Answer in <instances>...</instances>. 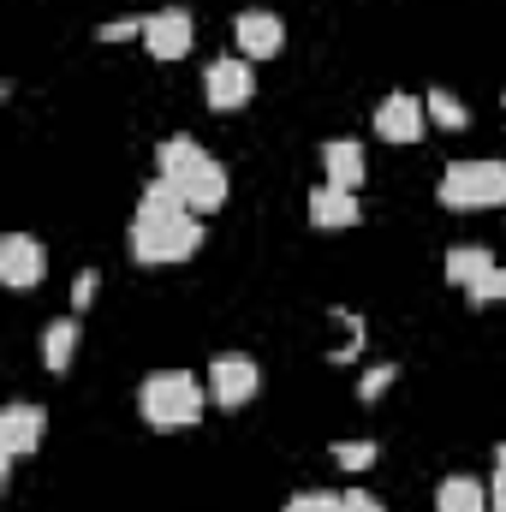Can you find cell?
I'll return each instance as SVG.
<instances>
[{
  "mask_svg": "<svg viewBox=\"0 0 506 512\" xmlns=\"http://www.w3.org/2000/svg\"><path fill=\"white\" fill-rule=\"evenodd\" d=\"M489 512H506V441L495 447V483H489Z\"/></svg>",
  "mask_w": 506,
  "mask_h": 512,
  "instance_id": "ffe728a7",
  "label": "cell"
},
{
  "mask_svg": "<svg viewBox=\"0 0 506 512\" xmlns=\"http://www.w3.org/2000/svg\"><path fill=\"white\" fill-rule=\"evenodd\" d=\"M423 108H429V120H435V126H447V131L465 126V108H459V96H447V90H429V102H423Z\"/></svg>",
  "mask_w": 506,
  "mask_h": 512,
  "instance_id": "e0dca14e",
  "label": "cell"
},
{
  "mask_svg": "<svg viewBox=\"0 0 506 512\" xmlns=\"http://www.w3.org/2000/svg\"><path fill=\"white\" fill-rule=\"evenodd\" d=\"M310 221H316V227H358L364 209H358L352 191H340V185H316V191H310Z\"/></svg>",
  "mask_w": 506,
  "mask_h": 512,
  "instance_id": "7c38bea8",
  "label": "cell"
},
{
  "mask_svg": "<svg viewBox=\"0 0 506 512\" xmlns=\"http://www.w3.org/2000/svg\"><path fill=\"white\" fill-rule=\"evenodd\" d=\"M203 251V221L191 209L173 215H137L131 221V256L137 262H185Z\"/></svg>",
  "mask_w": 506,
  "mask_h": 512,
  "instance_id": "3957f363",
  "label": "cell"
},
{
  "mask_svg": "<svg viewBox=\"0 0 506 512\" xmlns=\"http://www.w3.org/2000/svg\"><path fill=\"white\" fill-rule=\"evenodd\" d=\"M435 512H489V489L477 477H447L435 495Z\"/></svg>",
  "mask_w": 506,
  "mask_h": 512,
  "instance_id": "5bb4252c",
  "label": "cell"
},
{
  "mask_svg": "<svg viewBox=\"0 0 506 512\" xmlns=\"http://www.w3.org/2000/svg\"><path fill=\"white\" fill-rule=\"evenodd\" d=\"M465 298H471V304H501V298H506V268H501V262H495L477 286H465Z\"/></svg>",
  "mask_w": 506,
  "mask_h": 512,
  "instance_id": "ac0fdd59",
  "label": "cell"
},
{
  "mask_svg": "<svg viewBox=\"0 0 506 512\" xmlns=\"http://www.w3.org/2000/svg\"><path fill=\"white\" fill-rule=\"evenodd\" d=\"M161 179L185 197V209H221V197H227V173H221V161L203 149V143H191V137H167L161 143Z\"/></svg>",
  "mask_w": 506,
  "mask_h": 512,
  "instance_id": "6da1fadb",
  "label": "cell"
},
{
  "mask_svg": "<svg viewBox=\"0 0 506 512\" xmlns=\"http://www.w3.org/2000/svg\"><path fill=\"white\" fill-rule=\"evenodd\" d=\"M149 30V18H114V24H102V42H126V36H143Z\"/></svg>",
  "mask_w": 506,
  "mask_h": 512,
  "instance_id": "44dd1931",
  "label": "cell"
},
{
  "mask_svg": "<svg viewBox=\"0 0 506 512\" xmlns=\"http://www.w3.org/2000/svg\"><path fill=\"white\" fill-rule=\"evenodd\" d=\"M191 42H197V18H191L185 6H161V12H149L143 48H149L155 60H179V54H191Z\"/></svg>",
  "mask_w": 506,
  "mask_h": 512,
  "instance_id": "5b68a950",
  "label": "cell"
},
{
  "mask_svg": "<svg viewBox=\"0 0 506 512\" xmlns=\"http://www.w3.org/2000/svg\"><path fill=\"white\" fill-rule=\"evenodd\" d=\"M256 387H262V370H256L251 358H215V364H209V399L227 405V411L251 405Z\"/></svg>",
  "mask_w": 506,
  "mask_h": 512,
  "instance_id": "8992f818",
  "label": "cell"
},
{
  "mask_svg": "<svg viewBox=\"0 0 506 512\" xmlns=\"http://www.w3.org/2000/svg\"><path fill=\"white\" fill-rule=\"evenodd\" d=\"M441 203L447 209H506V161H453L441 173Z\"/></svg>",
  "mask_w": 506,
  "mask_h": 512,
  "instance_id": "277c9868",
  "label": "cell"
},
{
  "mask_svg": "<svg viewBox=\"0 0 506 512\" xmlns=\"http://www.w3.org/2000/svg\"><path fill=\"white\" fill-rule=\"evenodd\" d=\"M387 382H393V370H387V364H381V370H370V376H364V399H376Z\"/></svg>",
  "mask_w": 506,
  "mask_h": 512,
  "instance_id": "d4e9b609",
  "label": "cell"
},
{
  "mask_svg": "<svg viewBox=\"0 0 506 512\" xmlns=\"http://www.w3.org/2000/svg\"><path fill=\"white\" fill-rule=\"evenodd\" d=\"M90 298H96V274H78V280H72V304H78V310H84V304H90Z\"/></svg>",
  "mask_w": 506,
  "mask_h": 512,
  "instance_id": "cb8c5ba5",
  "label": "cell"
},
{
  "mask_svg": "<svg viewBox=\"0 0 506 512\" xmlns=\"http://www.w3.org/2000/svg\"><path fill=\"white\" fill-rule=\"evenodd\" d=\"M72 352H78V322H72V316L48 322V328H42V364H48V370H66Z\"/></svg>",
  "mask_w": 506,
  "mask_h": 512,
  "instance_id": "9a60e30c",
  "label": "cell"
},
{
  "mask_svg": "<svg viewBox=\"0 0 506 512\" xmlns=\"http://www.w3.org/2000/svg\"><path fill=\"white\" fill-rule=\"evenodd\" d=\"M42 274H48V256H42V245H36L30 233H6V239H0V280H6V286L24 292V286H36Z\"/></svg>",
  "mask_w": 506,
  "mask_h": 512,
  "instance_id": "ba28073f",
  "label": "cell"
},
{
  "mask_svg": "<svg viewBox=\"0 0 506 512\" xmlns=\"http://www.w3.org/2000/svg\"><path fill=\"white\" fill-rule=\"evenodd\" d=\"M423 126H429V108H423L417 96H405V90H393V96L376 108V131L387 137V143H417Z\"/></svg>",
  "mask_w": 506,
  "mask_h": 512,
  "instance_id": "9c48e42d",
  "label": "cell"
},
{
  "mask_svg": "<svg viewBox=\"0 0 506 512\" xmlns=\"http://www.w3.org/2000/svg\"><path fill=\"white\" fill-rule=\"evenodd\" d=\"M322 167H328V185L358 191V179H364V143H352V137L328 143V149H322Z\"/></svg>",
  "mask_w": 506,
  "mask_h": 512,
  "instance_id": "4fadbf2b",
  "label": "cell"
},
{
  "mask_svg": "<svg viewBox=\"0 0 506 512\" xmlns=\"http://www.w3.org/2000/svg\"><path fill=\"white\" fill-rule=\"evenodd\" d=\"M233 36H239V54H245V60H268V54H280L286 24H280L274 12L251 6V12H239V18H233Z\"/></svg>",
  "mask_w": 506,
  "mask_h": 512,
  "instance_id": "30bf717a",
  "label": "cell"
},
{
  "mask_svg": "<svg viewBox=\"0 0 506 512\" xmlns=\"http://www.w3.org/2000/svg\"><path fill=\"white\" fill-rule=\"evenodd\" d=\"M42 441V411L36 405H6L0 411V459H18Z\"/></svg>",
  "mask_w": 506,
  "mask_h": 512,
  "instance_id": "8fae6325",
  "label": "cell"
},
{
  "mask_svg": "<svg viewBox=\"0 0 506 512\" xmlns=\"http://www.w3.org/2000/svg\"><path fill=\"white\" fill-rule=\"evenodd\" d=\"M340 512H381V501L364 495V489H352V495H340Z\"/></svg>",
  "mask_w": 506,
  "mask_h": 512,
  "instance_id": "603a6c76",
  "label": "cell"
},
{
  "mask_svg": "<svg viewBox=\"0 0 506 512\" xmlns=\"http://www.w3.org/2000/svg\"><path fill=\"white\" fill-rule=\"evenodd\" d=\"M286 512H340V495H292Z\"/></svg>",
  "mask_w": 506,
  "mask_h": 512,
  "instance_id": "7402d4cb",
  "label": "cell"
},
{
  "mask_svg": "<svg viewBox=\"0 0 506 512\" xmlns=\"http://www.w3.org/2000/svg\"><path fill=\"white\" fill-rule=\"evenodd\" d=\"M203 90H209V108H221V114H233V108H245L256 96V72L245 66V60H215L209 66V78H203Z\"/></svg>",
  "mask_w": 506,
  "mask_h": 512,
  "instance_id": "52a82bcc",
  "label": "cell"
},
{
  "mask_svg": "<svg viewBox=\"0 0 506 512\" xmlns=\"http://www.w3.org/2000/svg\"><path fill=\"white\" fill-rule=\"evenodd\" d=\"M489 268H495V256L477 251V245H459V251H447V280H453V286H477Z\"/></svg>",
  "mask_w": 506,
  "mask_h": 512,
  "instance_id": "2e32d148",
  "label": "cell"
},
{
  "mask_svg": "<svg viewBox=\"0 0 506 512\" xmlns=\"http://www.w3.org/2000/svg\"><path fill=\"white\" fill-rule=\"evenodd\" d=\"M137 405H143V423H155V429H191L209 405V387L185 370H155L137 393Z\"/></svg>",
  "mask_w": 506,
  "mask_h": 512,
  "instance_id": "7a4b0ae2",
  "label": "cell"
},
{
  "mask_svg": "<svg viewBox=\"0 0 506 512\" xmlns=\"http://www.w3.org/2000/svg\"><path fill=\"white\" fill-rule=\"evenodd\" d=\"M334 459H340L346 471H364V465L376 459V447H370V441H346V447H334Z\"/></svg>",
  "mask_w": 506,
  "mask_h": 512,
  "instance_id": "d6986e66",
  "label": "cell"
}]
</instances>
